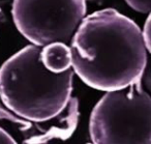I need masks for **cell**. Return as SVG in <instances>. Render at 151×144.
I'll use <instances>...</instances> for the list:
<instances>
[{
	"label": "cell",
	"instance_id": "cell-1",
	"mask_svg": "<svg viewBox=\"0 0 151 144\" xmlns=\"http://www.w3.org/2000/svg\"><path fill=\"white\" fill-rule=\"evenodd\" d=\"M69 48L73 73L94 89H120L144 76L147 49L142 30L114 9L84 17Z\"/></svg>",
	"mask_w": 151,
	"mask_h": 144
},
{
	"label": "cell",
	"instance_id": "cell-2",
	"mask_svg": "<svg viewBox=\"0 0 151 144\" xmlns=\"http://www.w3.org/2000/svg\"><path fill=\"white\" fill-rule=\"evenodd\" d=\"M40 49L28 45L0 67V98L7 109L28 121L57 115L73 91V71L52 73L40 60Z\"/></svg>",
	"mask_w": 151,
	"mask_h": 144
},
{
	"label": "cell",
	"instance_id": "cell-3",
	"mask_svg": "<svg viewBox=\"0 0 151 144\" xmlns=\"http://www.w3.org/2000/svg\"><path fill=\"white\" fill-rule=\"evenodd\" d=\"M142 79L107 91L97 102L89 121L93 143H151V98L143 88Z\"/></svg>",
	"mask_w": 151,
	"mask_h": 144
},
{
	"label": "cell",
	"instance_id": "cell-4",
	"mask_svg": "<svg viewBox=\"0 0 151 144\" xmlns=\"http://www.w3.org/2000/svg\"><path fill=\"white\" fill-rule=\"evenodd\" d=\"M13 19L33 45L68 44L86 15L85 0H14Z\"/></svg>",
	"mask_w": 151,
	"mask_h": 144
},
{
	"label": "cell",
	"instance_id": "cell-5",
	"mask_svg": "<svg viewBox=\"0 0 151 144\" xmlns=\"http://www.w3.org/2000/svg\"><path fill=\"white\" fill-rule=\"evenodd\" d=\"M79 120V102L70 96L65 107L54 117L42 121H31L26 130L25 143L42 144L52 140H66L75 132Z\"/></svg>",
	"mask_w": 151,
	"mask_h": 144
},
{
	"label": "cell",
	"instance_id": "cell-6",
	"mask_svg": "<svg viewBox=\"0 0 151 144\" xmlns=\"http://www.w3.org/2000/svg\"><path fill=\"white\" fill-rule=\"evenodd\" d=\"M40 60L52 73H62L71 67V52L67 44L50 43L40 49Z\"/></svg>",
	"mask_w": 151,
	"mask_h": 144
},
{
	"label": "cell",
	"instance_id": "cell-7",
	"mask_svg": "<svg viewBox=\"0 0 151 144\" xmlns=\"http://www.w3.org/2000/svg\"><path fill=\"white\" fill-rule=\"evenodd\" d=\"M0 120H7L11 121V122L17 123L18 125H20L21 131H26L31 124V121L21 118L20 116L16 115L14 112H12L9 109H7L4 104L2 105L1 98H0Z\"/></svg>",
	"mask_w": 151,
	"mask_h": 144
},
{
	"label": "cell",
	"instance_id": "cell-8",
	"mask_svg": "<svg viewBox=\"0 0 151 144\" xmlns=\"http://www.w3.org/2000/svg\"><path fill=\"white\" fill-rule=\"evenodd\" d=\"M125 2L141 14H149L151 9V0H125Z\"/></svg>",
	"mask_w": 151,
	"mask_h": 144
},
{
	"label": "cell",
	"instance_id": "cell-9",
	"mask_svg": "<svg viewBox=\"0 0 151 144\" xmlns=\"http://www.w3.org/2000/svg\"><path fill=\"white\" fill-rule=\"evenodd\" d=\"M150 17L149 15L147 17L146 21H145V25L143 27V31H142V36H143V41H144L145 47H146L147 51L150 52L151 51V25H150Z\"/></svg>",
	"mask_w": 151,
	"mask_h": 144
},
{
	"label": "cell",
	"instance_id": "cell-10",
	"mask_svg": "<svg viewBox=\"0 0 151 144\" xmlns=\"http://www.w3.org/2000/svg\"><path fill=\"white\" fill-rule=\"evenodd\" d=\"M17 141L7 133L6 131L0 127V144H16Z\"/></svg>",
	"mask_w": 151,
	"mask_h": 144
},
{
	"label": "cell",
	"instance_id": "cell-11",
	"mask_svg": "<svg viewBox=\"0 0 151 144\" xmlns=\"http://www.w3.org/2000/svg\"><path fill=\"white\" fill-rule=\"evenodd\" d=\"M85 1H89V2H99L101 0H85Z\"/></svg>",
	"mask_w": 151,
	"mask_h": 144
}]
</instances>
